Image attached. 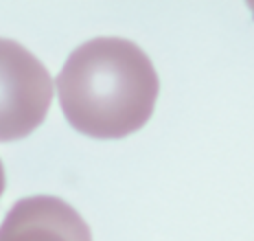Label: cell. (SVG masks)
<instances>
[{
	"label": "cell",
	"mask_w": 254,
	"mask_h": 241,
	"mask_svg": "<svg viewBox=\"0 0 254 241\" xmlns=\"http://www.w3.org/2000/svg\"><path fill=\"white\" fill-rule=\"evenodd\" d=\"M4 184H7V178H4V167H2V160H0V195L4 191Z\"/></svg>",
	"instance_id": "cell-4"
},
{
	"label": "cell",
	"mask_w": 254,
	"mask_h": 241,
	"mask_svg": "<svg viewBox=\"0 0 254 241\" xmlns=\"http://www.w3.org/2000/svg\"><path fill=\"white\" fill-rule=\"evenodd\" d=\"M250 9H252V13H254V2H250Z\"/></svg>",
	"instance_id": "cell-5"
},
{
	"label": "cell",
	"mask_w": 254,
	"mask_h": 241,
	"mask_svg": "<svg viewBox=\"0 0 254 241\" xmlns=\"http://www.w3.org/2000/svg\"><path fill=\"white\" fill-rule=\"evenodd\" d=\"M156 68L138 44L94 38L70 53L57 75L64 117L92 138H125L138 132L156 108Z\"/></svg>",
	"instance_id": "cell-1"
},
{
	"label": "cell",
	"mask_w": 254,
	"mask_h": 241,
	"mask_svg": "<svg viewBox=\"0 0 254 241\" xmlns=\"http://www.w3.org/2000/svg\"><path fill=\"white\" fill-rule=\"evenodd\" d=\"M0 241H92V233L70 204L35 195L11 206L0 224Z\"/></svg>",
	"instance_id": "cell-3"
},
{
	"label": "cell",
	"mask_w": 254,
	"mask_h": 241,
	"mask_svg": "<svg viewBox=\"0 0 254 241\" xmlns=\"http://www.w3.org/2000/svg\"><path fill=\"white\" fill-rule=\"evenodd\" d=\"M51 101L53 81L46 66L22 44L0 38V143L35 132Z\"/></svg>",
	"instance_id": "cell-2"
}]
</instances>
